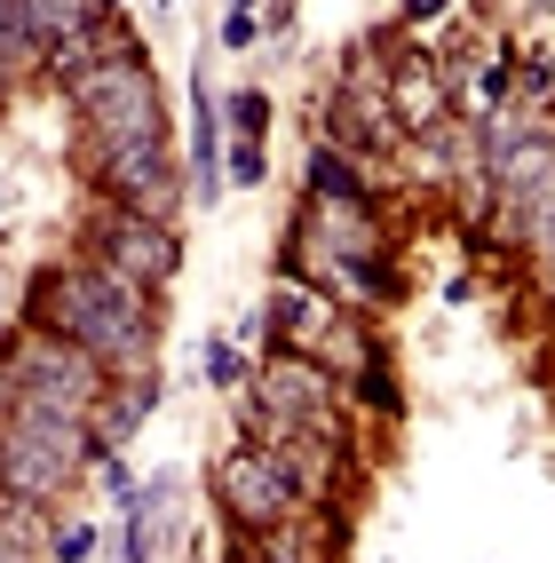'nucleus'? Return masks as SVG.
<instances>
[{
    "label": "nucleus",
    "mask_w": 555,
    "mask_h": 563,
    "mask_svg": "<svg viewBox=\"0 0 555 563\" xmlns=\"http://www.w3.org/2000/svg\"><path fill=\"white\" fill-rule=\"evenodd\" d=\"M32 325L88 350L103 373H127V382L152 373V286L111 271V262H80V271L41 278L32 286Z\"/></svg>",
    "instance_id": "f257e3e1"
},
{
    "label": "nucleus",
    "mask_w": 555,
    "mask_h": 563,
    "mask_svg": "<svg viewBox=\"0 0 555 563\" xmlns=\"http://www.w3.org/2000/svg\"><path fill=\"white\" fill-rule=\"evenodd\" d=\"M88 461H96L88 412H64V405H41V397L0 405V493H16V500H56Z\"/></svg>",
    "instance_id": "f03ea898"
},
{
    "label": "nucleus",
    "mask_w": 555,
    "mask_h": 563,
    "mask_svg": "<svg viewBox=\"0 0 555 563\" xmlns=\"http://www.w3.org/2000/svg\"><path fill=\"white\" fill-rule=\"evenodd\" d=\"M71 103H80V128H88L96 152H120V143H167L159 88H152V71H143V56H127V48H111L96 71H80V80H71Z\"/></svg>",
    "instance_id": "7ed1b4c3"
},
{
    "label": "nucleus",
    "mask_w": 555,
    "mask_h": 563,
    "mask_svg": "<svg viewBox=\"0 0 555 563\" xmlns=\"http://www.w3.org/2000/svg\"><path fill=\"white\" fill-rule=\"evenodd\" d=\"M41 397L64 412H96L103 405V365L88 350L56 342V333H32V342H0V405Z\"/></svg>",
    "instance_id": "20e7f679"
},
{
    "label": "nucleus",
    "mask_w": 555,
    "mask_h": 563,
    "mask_svg": "<svg viewBox=\"0 0 555 563\" xmlns=\"http://www.w3.org/2000/svg\"><path fill=\"white\" fill-rule=\"evenodd\" d=\"M254 412L263 421H286V429H333V382H325V365L302 357V350H270L263 365V382H254Z\"/></svg>",
    "instance_id": "39448f33"
},
{
    "label": "nucleus",
    "mask_w": 555,
    "mask_h": 563,
    "mask_svg": "<svg viewBox=\"0 0 555 563\" xmlns=\"http://www.w3.org/2000/svg\"><path fill=\"white\" fill-rule=\"evenodd\" d=\"M293 484H286V468L263 453V444H231L222 453V508H231L246 532H278V523L293 516Z\"/></svg>",
    "instance_id": "423d86ee"
},
{
    "label": "nucleus",
    "mask_w": 555,
    "mask_h": 563,
    "mask_svg": "<svg viewBox=\"0 0 555 563\" xmlns=\"http://www.w3.org/2000/svg\"><path fill=\"white\" fill-rule=\"evenodd\" d=\"M88 246H96V262H111V271H127V278H143V286H159L175 262H182V246H175V231L159 214H143V207H120V214H103L96 231H88Z\"/></svg>",
    "instance_id": "0eeeda50"
},
{
    "label": "nucleus",
    "mask_w": 555,
    "mask_h": 563,
    "mask_svg": "<svg viewBox=\"0 0 555 563\" xmlns=\"http://www.w3.org/2000/svg\"><path fill=\"white\" fill-rule=\"evenodd\" d=\"M96 167H103V183L127 207H143V214H167L175 207V159H167V143H120V152H96Z\"/></svg>",
    "instance_id": "6e6552de"
},
{
    "label": "nucleus",
    "mask_w": 555,
    "mask_h": 563,
    "mask_svg": "<svg viewBox=\"0 0 555 563\" xmlns=\"http://www.w3.org/2000/svg\"><path fill=\"white\" fill-rule=\"evenodd\" d=\"M310 239H318V246H333L342 262H365V254H381V231H374V214H365V207H333V199L318 207Z\"/></svg>",
    "instance_id": "1a4fd4ad"
},
{
    "label": "nucleus",
    "mask_w": 555,
    "mask_h": 563,
    "mask_svg": "<svg viewBox=\"0 0 555 563\" xmlns=\"http://www.w3.org/2000/svg\"><path fill=\"white\" fill-rule=\"evenodd\" d=\"M325 333V310L310 302V286H278V302H270V342L278 350H302Z\"/></svg>",
    "instance_id": "9d476101"
},
{
    "label": "nucleus",
    "mask_w": 555,
    "mask_h": 563,
    "mask_svg": "<svg viewBox=\"0 0 555 563\" xmlns=\"http://www.w3.org/2000/svg\"><path fill=\"white\" fill-rule=\"evenodd\" d=\"M143 405H152V373H143V382H127V389H111L103 421H96V453H120V444L143 429Z\"/></svg>",
    "instance_id": "9b49d317"
},
{
    "label": "nucleus",
    "mask_w": 555,
    "mask_h": 563,
    "mask_svg": "<svg viewBox=\"0 0 555 563\" xmlns=\"http://www.w3.org/2000/svg\"><path fill=\"white\" fill-rule=\"evenodd\" d=\"M397 120L404 128H436L444 120V80H436V71H421V64L397 71Z\"/></svg>",
    "instance_id": "f8f14e48"
},
{
    "label": "nucleus",
    "mask_w": 555,
    "mask_h": 563,
    "mask_svg": "<svg viewBox=\"0 0 555 563\" xmlns=\"http://www.w3.org/2000/svg\"><path fill=\"white\" fill-rule=\"evenodd\" d=\"M310 191L333 199V207H365V167H349L342 152H318L310 159Z\"/></svg>",
    "instance_id": "ddd939ff"
},
{
    "label": "nucleus",
    "mask_w": 555,
    "mask_h": 563,
    "mask_svg": "<svg viewBox=\"0 0 555 563\" xmlns=\"http://www.w3.org/2000/svg\"><path fill=\"white\" fill-rule=\"evenodd\" d=\"M222 159H231V183H238V191H254V183H263V135H231V152H222Z\"/></svg>",
    "instance_id": "4468645a"
},
{
    "label": "nucleus",
    "mask_w": 555,
    "mask_h": 563,
    "mask_svg": "<svg viewBox=\"0 0 555 563\" xmlns=\"http://www.w3.org/2000/svg\"><path fill=\"white\" fill-rule=\"evenodd\" d=\"M238 373H246V357L214 333V342H207V382H214V389H238Z\"/></svg>",
    "instance_id": "2eb2a0df"
},
{
    "label": "nucleus",
    "mask_w": 555,
    "mask_h": 563,
    "mask_svg": "<svg viewBox=\"0 0 555 563\" xmlns=\"http://www.w3.org/2000/svg\"><path fill=\"white\" fill-rule=\"evenodd\" d=\"M231 128H238V135H263V128H270V96H254V88H246V96L231 103Z\"/></svg>",
    "instance_id": "dca6fc26"
},
{
    "label": "nucleus",
    "mask_w": 555,
    "mask_h": 563,
    "mask_svg": "<svg viewBox=\"0 0 555 563\" xmlns=\"http://www.w3.org/2000/svg\"><path fill=\"white\" fill-rule=\"evenodd\" d=\"M96 555V532H88V523H64V532H56V563H88Z\"/></svg>",
    "instance_id": "f3484780"
},
{
    "label": "nucleus",
    "mask_w": 555,
    "mask_h": 563,
    "mask_svg": "<svg viewBox=\"0 0 555 563\" xmlns=\"http://www.w3.org/2000/svg\"><path fill=\"white\" fill-rule=\"evenodd\" d=\"M254 41H263V24H254L246 9H231V16H222V48H254Z\"/></svg>",
    "instance_id": "a211bd4d"
},
{
    "label": "nucleus",
    "mask_w": 555,
    "mask_h": 563,
    "mask_svg": "<svg viewBox=\"0 0 555 563\" xmlns=\"http://www.w3.org/2000/svg\"><path fill=\"white\" fill-rule=\"evenodd\" d=\"M103 493H111V500H135V476H127L120 453H103Z\"/></svg>",
    "instance_id": "6ab92c4d"
},
{
    "label": "nucleus",
    "mask_w": 555,
    "mask_h": 563,
    "mask_svg": "<svg viewBox=\"0 0 555 563\" xmlns=\"http://www.w3.org/2000/svg\"><path fill=\"white\" fill-rule=\"evenodd\" d=\"M444 9V0H404V16H436Z\"/></svg>",
    "instance_id": "aec40b11"
}]
</instances>
